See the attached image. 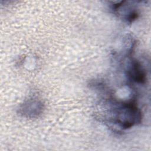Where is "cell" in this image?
Returning <instances> with one entry per match:
<instances>
[{
  "mask_svg": "<svg viewBox=\"0 0 151 151\" xmlns=\"http://www.w3.org/2000/svg\"><path fill=\"white\" fill-rule=\"evenodd\" d=\"M126 76L132 83L145 84L147 80L146 70L142 64L136 59H132L126 70Z\"/></svg>",
  "mask_w": 151,
  "mask_h": 151,
  "instance_id": "7a4b0ae2",
  "label": "cell"
},
{
  "mask_svg": "<svg viewBox=\"0 0 151 151\" xmlns=\"http://www.w3.org/2000/svg\"><path fill=\"white\" fill-rule=\"evenodd\" d=\"M107 120L122 130H126L142 122V114L134 100H109Z\"/></svg>",
  "mask_w": 151,
  "mask_h": 151,
  "instance_id": "6da1fadb",
  "label": "cell"
},
{
  "mask_svg": "<svg viewBox=\"0 0 151 151\" xmlns=\"http://www.w3.org/2000/svg\"><path fill=\"white\" fill-rule=\"evenodd\" d=\"M43 110L42 103L35 99H31L22 104L19 112L23 116L30 118L38 117Z\"/></svg>",
  "mask_w": 151,
  "mask_h": 151,
  "instance_id": "3957f363",
  "label": "cell"
}]
</instances>
